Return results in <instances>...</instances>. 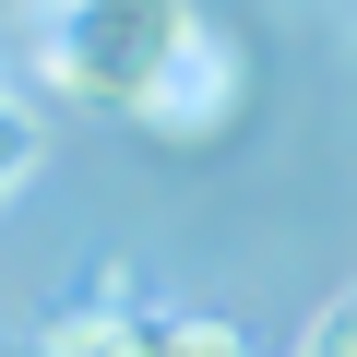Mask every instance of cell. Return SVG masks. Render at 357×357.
Here are the masks:
<instances>
[{
  "label": "cell",
  "instance_id": "obj_3",
  "mask_svg": "<svg viewBox=\"0 0 357 357\" xmlns=\"http://www.w3.org/2000/svg\"><path fill=\"white\" fill-rule=\"evenodd\" d=\"M238 96H250V60L203 24V48L178 60L167 84H155V107H143V131H167V143H215L227 119H238Z\"/></svg>",
  "mask_w": 357,
  "mask_h": 357
},
{
  "label": "cell",
  "instance_id": "obj_5",
  "mask_svg": "<svg viewBox=\"0 0 357 357\" xmlns=\"http://www.w3.org/2000/svg\"><path fill=\"white\" fill-rule=\"evenodd\" d=\"M298 357H357V286H345V298H333V310L298 333Z\"/></svg>",
  "mask_w": 357,
  "mask_h": 357
},
{
  "label": "cell",
  "instance_id": "obj_2",
  "mask_svg": "<svg viewBox=\"0 0 357 357\" xmlns=\"http://www.w3.org/2000/svg\"><path fill=\"white\" fill-rule=\"evenodd\" d=\"M36 357H250V333L215 310H72L36 333Z\"/></svg>",
  "mask_w": 357,
  "mask_h": 357
},
{
  "label": "cell",
  "instance_id": "obj_1",
  "mask_svg": "<svg viewBox=\"0 0 357 357\" xmlns=\"http://www.w3.org/2000/svg\"><path fill=\"white\" fill-rule=\"evenodd\" d=\"M203 48L191 0H24V60L48 96L96 107V119H143L155 84Z\"/></svg>",
  "mask_w": 357,
  "mask_h": 357
},
{
  "label": "cell",
  "instance_id": "obj_4",
  "mask_svg": "<svg viewBox=\"0 0 357 357\" xmlns=\"http://www.w3.org/2000/svg\"><path fill=\"white\" fill-rule=\"evenodd\" d=\"M36 155H48V131H36V107H24V96H0V203H13L24 178H36Z\"/></svg>",
  "mask_w": 357,
  "mask_h": 357
}]
</instances>
